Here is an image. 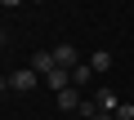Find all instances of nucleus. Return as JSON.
<instances>
[{"instance_id":"obj_4","label":"nucleus","mask_w":134,"mask_h":120,"mask_svg":"<svg viewBox=\"0 0 134 120\" xmlns=\"http://www.w3.org/2000/svg\"><path fill=\"white\" fill-rule=\"evenodd\" d=\"M54 67H58V62H54V53H49V49H36V53H31V71H36L40 80H45Z\"/></svg>"},{"instance_id":"obj_13","label":"nucleus","mask_w":134,"mask_h":120,"mask_svg":"<svg viewBox=\"0 0 134 120\" xmlns=\"http://www.w3.org/2000/svg\"><path fill=\"white\" fill-rule=\"evenodd\" d=\"M0 45H5V31H0Z\"/></svg>"},{"instance_id":"obj_1","label":"nucleus","mask_w":134,"mask_h":120,"mask_svg":"<svg viewBox=\"0 0 134 120\" xmlns=\"http://www.w3.org/2000/svg\"><path fill=\"white\" fill-rule=\"evenodd\" d=\"M49 53H54V62H58L63 71H72V67H81V53H76V45H54Z\"/></svg>"},{"instance_id":"obj_2","label":"nucleus","mask_w":134,"mask_h":120,"mask_svg":"<svg viewBox=\"0 0 134 120\" xmlns=\"http://www.w3.org/2000/svg\"><path fill=\"white\" fill-rule=\"evenodd\" d=\"M81 102H85V98H81L76 85H72V89H63V93H54V107H58V111H81Z\"/></svg>"},{"instance_id":"obj_12","label":"nucleus","mask_w":134,"mask_h":120,"mask_svg":"<svg viewBox=\"0 0 134 120\" xmlns=\"http://www.w3.org/2000/svg\"><path fill=\"white\" fill-rule=\"evenodd\" d=\"M5 89H9V76H0V93H5Z\"/></svg>"},{"instance_id":"obj_10","label":"nucleus","mask_w":134,"mask_h":120,"mask_svg":"<svg viewBox=\"0 0 134 120\" xmlns=\"http://www.w3.org/2000/svg\"><path fill=\"white\" fill-rule=\"evenodd\" d=\"M85 120H116V116H107V111H90Z\"/></svg>"},{"instance_id":"obj_8","label":"nucleus","mask_w":134,"mask_h":120,"mask_svg":"<svg viewBox=\"0 0 134 120\" xmlns=\"http://www.w3.org/2000/svg\"><path fill=\"white\" fill-rule=\"evenodd\" d=\"M85 80H90V62H81V67H72V85H76V89H81V85H85Z\"/></svg>"},{"instance_id":"obj_14","label":"nucleus","mask_w":134,"mask_h":120,"mask_svg":"<svg viewBox=\"0 0 134 120\" xmlns=\"http://www.w3.org/2000/svg\"><path fill=\"white\" fill-rule=\"evenodd\" d=\"M31 5H40V0H31Z\"/></svg>"},{"instance_id":"obj_3","label":"nucleus","mask_w":134,"mask_h":120,"mask_svg":"<svg viewBox=\"0 0 134 120\" xmlns=\"http://www.w3.org/2000/svg\"><path fill=\"white\" fill-rule=\"evenodd\" d=\"M36 85H40V76H36L31 67H27V71H14V76H9V89H18V93H31Z\"/></svg>"},{"instance_id":"obj_9","label":"nucleus","mask_w":134,"mask_h":120,"mask_svg":"<svg viewBox=\"0 0 134 120\" xmlns=\"http://www.w3.org/2000/svg\"><path fill=\"white\" fill-rule=\"evenodd\" d=\"M112 116H116V120H134V107H130V102H121V107H116Z\"/></svg>"},{"instance_id":"obj_6","label":"nucleus","mask_w":134,"mask_h":120,"mask_svg":"<svg viewBox=\"0 0 134 120\" xmlns=\"http://www.w3.org/2000/svg\"><path fill=\"white\" fill-rule=\"evenodd\" d=\"M45 85H49L54 93H63V89H72V71H63V67H54V71L45 76Z\"/></svg>"},{"instance_id":"obj_5","label":"nucleus","mask_w":134,"mask_h":120,"mask_svg":"<svg viewBox=\"0 0 134 120\" xmlns=\"http://www.w3.org/2000/svg\"><path fill=\"white\" fill-rule=\"evenodd\" d=\"M90 102H94V111H107V116H112V111H116V107H121V98H116V93H112V89H98V93H94V98H90Z\"/></svg>"},{"instance_id":"obj_11","label":"nucleus","mask_w":134,"mask_h":120,"mask_svg":"<svg viewBox=\"0 0 134 120\" xmlns=\"http://www.w3.org/2000/svg\"><path fill=\"white\" fill-rule=\"evenodd\" d=\"M0 5H5V9H18V5H23V0H0Z\"/></svg>"},{"instance_id":"obj_7","label":"nucleus","mask_w":134,"mask_h":120,"mask_svg":"<svg viewBox=\"0 0 134 120\" xmlns=\"http://www.w3.org/2000/svg\"><path fill=\"white\" fill-rule=\"evenodd\" d=\"M90 71H112V53H107V49L90 53Z\"/></svg>"}]
</instances>
